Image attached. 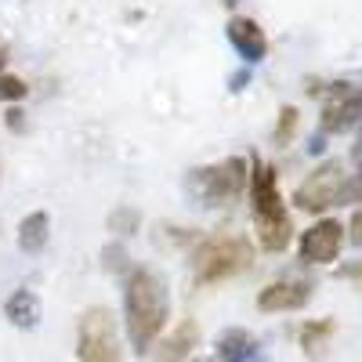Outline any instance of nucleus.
Listing matches in <instances>:
<instances>
[{"label": "nucleus", "instance_id": "nucleus-24", "mask_svg": "<svg viewBox=\"0 0 362 362\" xmlns=\"http://www.w3.org/2000/svg\"><path fill=\"white\" fill-rule=\"evenodd\" d=\"M221 4H225V8H235V4H239V0H221Z\"/></svg>", "mask_w": 362, "mask_h": 362}, {"label": "nucleus", "instance_id": "nucleus-21", "mask_svg": "<svg viewBox=\"0 0 362 362\" xmlns=\"http://www.w3.org/2000/svg\"><path fill=\"white\" fill-rule=\"evenodd\" d=\"M105 257H116V247H109V250H105ZM124 261H127V254H119V264H116V261H109L105 268H109V272H116V268H124Z\"/></svg>", "mask_w": 362, "mask_h": 362}, {"label": "nucleus", "instance_id": "nucleus-17", "mask_svg": "<svg viewBox=\"0 0 362 362\" xmlns=\"http://www.w3.org/2000/svg\"><path fill=\"white\" fill-rule=\"evenodd\" d=\"M138 225H141V214H138L134 206H119V210H112V214H109V232L131 235V232H138Z\"/></svg>", "mask_w": 362, "mask_h": 362}, {"label": "nucleus", "instance_id": "nucleus-4", "mask_svg": "<svg viewBox=\"0 0 362 362\" xmlns=\"http://www.w3.org/2000/svg\"><path fill=\"white\" fill-rule=\"evenodd\" d=\"M247 185H250V167H247L243 156H228V160H221V163L199 167V170H192V177H189V189H192L196 199L206 203V206H225V203H232Z\"/></svg>", "mask_w": 362, "mask_h": 362}, {"label": "nucleus", "instance_id": "nucleus-15", "mask_svg": "<svg viewBox=\"0 0 362 362\" xmlns=\"http://www.w3.org/2000/svg\"><path fill=\"white\" fill-rule=\"evenodd\" d=\"M334 334H337L334 319H312V322H305V326H300V334H297L300 351H305L308 358H322V351H326V344H329Z\"/></svg>", "mask_w": 362, "mask_h": 362}, {"label": "nucleus", "instance_id": "nucleus-16", "mask_svg": "<svg viewBox=\"0 0 362 362\" xmlns=\"http://www.w3.org/2000/svg\"><path fill=\"white\" fill-rule=\"evenodd\" d=\"M297 124H300V112H297V105H283L279 109V119H276V145H290L293 141V134H297Z\"/></svg>", "mask_w": 362, "mask_h": 362}, {"label": "nucleus", "instance_id": "nucleus-9", "mask_svg": "<svg viewBox=\"0 0 362 362\" xmlns=\"http://www.w3.org/2000/svg\"><path fill=\"white\" fill-rule=\"evenodd\" d=\"M312 300V283H300V279H279V283H268L257 293V308L261 312H297Z\"/></svg>", "mask_w": 362, "mask_h": 362}, {"label": "nucleus", "instance_id": "nucleus-23", "mask_svg": "<svg viewBox=\"0 0 362 362\" xmlns=\"http://www.w3.org/2000/svg\"><path fill=\"white\" fill-rule=\"evenodd\" d=\"M4 66H8V54L0 51V76H4Z\"/></svg>", "mask_w": 362, "mask_h": 362}, {"label": "nucleus", "instance_id": "nucleus-13", "mask_svg": "<svg viewBox=\"0 0 362 362\" xmlns=\"http://www.w3.org/2000/svg\"><path fill=\"white\" fill-rule=\"evenodd\" d=\"M4 315H8L11 326H18V329H33V326L40 322V297H37L33 290L18 286V290L4 300Z\"/></svg>", "mask_w": 362, "mask_h": 362}, {"label": "nucleus", "instance_id": "nucleus-1", "mask_svg": "<svg viewBox=\"0 0 362 362\" xmlns=\"http://www.w3.org/2000/svg\"><path fill=\"white\" fill-rule=\"evenodd\" d=\"M170 319V297L167 283L160 279V272L153 268H131L124 279V326H127V341L138 355H148L163 334V326Z\"/></svg>", "mask_w": 362, "mask_h": 362}, {"label": "nucleus", "instance_id": "nucleus-8", "mask_svg": "<svg viewBox=\"0 0 362 362\" xmlns=\"http://www.w3.org/2000/svg\"><path fill=\"white\" fill-rule=\"evenodd\" d=\"M341 247H344V225L337 218H319L312 228L300 232L297 254L305 264H329L337 261Z\"/></svg>", "mask_w": 362, "mask_h": 362}, {"label": "nucleus", "instance_id": "nucleus-11", "mask_svg": "<svg viewBox=\"0 0 362 362\" xmlns=\"http://www.w3.org/2000/svg\"><path fill=\"white\" fill-rule=\"evenodd\" d=\"M196 344H199L196 319H181L174 326V334H167V341L156 348V362H189V355H192Z\"/></svg>", "mask_w": 362, "mask_h": 362}, {"label": "nucleus", "instance_id": "nucleus-12", "mask_svg": "<svg viewBox=\"0 0 362 362\" xmlns=\"http://www.w3.org/2000/svg\"><path fill=\"white\" fill-rule=\"evenodd\" d=\"M218 362H261L257 337L243 326H232L218 337Z\"/></svg>", "mask_w": 362, "mask_h": 362}, {"label": "nucleus", "instance_id": "nucleus-20", "mask_svg": "<svg viewBox=\"0 0 362 362\" xmlns=\"http://www.w3.org/2000/svg\"><path fill=\"white\" fill-rule=\"evenodd\" d=\"M341 276H344V279H351V283L362 290V261H351V264H344V268H341Z\"/></svg>", "mask_w": 362, "mask_h": 362}, {"label": "nucleus", "instance_id": "nucleus-3", "mask_svg": "<svg viewBox=\"0 0 362 362\" xmlns=\"http://www.w3.org/2000/svg\"><path fill=\"white\" fill-rule=\"evenodd\" d=\"M254 264V247L247 235H235V232H221V235H206L203 243L192 254V272H196V283L199 286H214L225 283L239 272H247Z\"/></svg>", "mask_w": 362, "mask_h": 362}, {"label": "nucleus", "instance_id": "nucleus-14", "mask_svg": "<svg viewBox=\"0 0 362 362\" xmlns=\"http://www.w3.org/2000/svg\"><path fill=\"white\" fill-rule=\"evenodd\" d=\"M47 235H51V218L47 210H33L18 221V250L22 254H40L47 247Z\"/></svg>", "mask_w": 362, "mask_h": 362}, {"label": "nucleus", "instance_id": "nucleus-5", "mask_svg": "<svg viewBox=\"0 0 362 362\" xmlns=\"http://www.w3.org/2000/svg\"><path fill=\"white\" fill-rule=\"evenodd\" d=\"M76 358L80 362H124L119 355V334L116 319L105 305H95L80 315L76 326Z\"/></svg>", "mask_w": 362, "mask_h": 362}, {"label": "nucleus", "instance_id": "nucleus-19", "mask_svg": "<svg viewBox=\"0 0 362 362\" xmlns=\"http://www.w3.org/2000/svg\"><path fill=\"white\" fill-rule=\"evenodd\" d=\"M348 239H351L355 247H362V210H355L351 221H348Z\"/></svg>", "mask_w": 362, "mask_h": 362}, {"label": "nucleus", "instance_id": "nucleus-2", "mask_svg": "<svg viewBox=\"0 0 362 362\" xmlns=\"http://www.w3.org/2000/svg\"><path fill=\"white\" fill-rule=\"evenodd\" d=\"M250 206H254V225H257V239L268 254H279L290 247L293 239V221L290 210L279 196V174L272 163H264L261 156H250Z\"/></svg>", "mask_w": 362, "mask_h": 362}, {"label": "nucleus", "instance_id": "nucleus-10", "mask_svg": "<svg viewBox=\"0 0 362 362\" xmlns=\"http://www.w3.org/2000/svg\"><path fill=\"white\" fill-rule=\"evenodd\" d=\"M225 33H228V44L243 54V62H250V66L261 62V58L268 54V37H264V29L254 18H243V15L228 18Z\"/></svg>", "mask_w": 362, "mask_h": 362}, {"label": "nucleus", "instance_id": "nucleus-25", "mask_svg": "<svg viewBox=\"0 0 362 362\" xmlns=\"http://www.w3.org/2000/svg\"><path fill=\"white\" fill-rule=\"evenodd\" d=\"M189 362H218V358H189Z\"/></svg>", "mask_w": 362, "mask_h": 362}, {"label": "nucleus", "instance_id": "nucleus-7", "mask_svg": "<svg viewBox=\"0 0 362 362\" xmlns=\"http://www.w3.org/2000/svg\"><path fill=\"white\" fill-rule=\"evenodd\" d=\"M358 119H362V87L334 83L326 102H322V116H319L322 134H344L358 124Z\"/></svg>", "mask_w": 362, "mask_h": 362}, {"label": "nucleus", "instance_id": "nucleus-22", "mask_svg": "<svg viewBox=\"0 0 362 362\" xmlns=\"http://www.w3.org/2000/svg\"><path fill=\"white\" fill-rule=\"evenodd\" d=\"M8 119H11V127H22V112H18V109H11Z\"/></svg>", "mask_w": 362, "mask_h": 362}, {"label": "nucleus", "instance_id": "nucleus-18", "mask_svg": "<svg viewBox=\"0 0 362 362\" xmlns=\"http://www.w3.org/2000/svg\"><path fill=\"white\" fill-rule=\"evenodd\" d=\"M29 95V87L22 76H0V102H22Z\"/></svg>", "mask_w": 362, "mask_h": 362}, {"label": "nucleus", "instance_id": "nucleus-6", "mask_svg": "<svg viewBox=\"0 0 362 362\" xmlns=\"http://www.w3.org/2000/svg\"><path fill=\"white\" fill-rule=\"evenodd\" d=\"M344 189H348L344 163H341V160H326V163H319V167L297 185L293 203H297L300 210H308V214H322V210L344 203Z\"/></svg>", "mask_w": 362, "mask_h": 362}]
</instances>
